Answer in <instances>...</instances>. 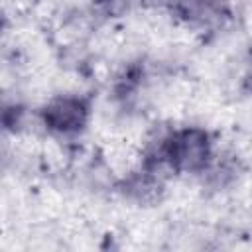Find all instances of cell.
<instances>
[{
  "label": "cell",
  "instance_id": "obj_2",
  "mask_svg": "<svg viewBox=\"0 0 252 252\" xmlns=\"http://www.w3.org/2000/svg\"><path fill=\"white\" fill-rule=\"evenodd\" d=\"M45 124L57 132H75L87 120V106L79 98H57L43 112Z\"/></svg>",
  "mask_w": 252,
  "mask_h": 252
},
{
  "label": "cell",
  "instance_id": "obj_1",
  "mask_svg": "<svg viewBox=\"0 0 252 252\" xmlns=\"http://www.w3.org/2000/svg\"><path fill=\"white\" fill-rule=\"evenodd\" d=\"M209 158V136L203 130H183L169 138L163 148V159L183 171H195L207 163Z\"/></svg>",
  "mask_w": 252,
  "mask_h": 252
}]
</instances>
